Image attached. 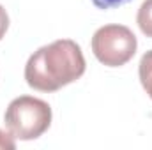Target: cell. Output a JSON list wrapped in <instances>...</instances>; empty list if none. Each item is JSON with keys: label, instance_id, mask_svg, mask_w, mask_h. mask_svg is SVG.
I'll return each mask as SVG.
<instances>
[{"label": "cell", "instance_id": "52a82bcc", "mask_svg": "<svg viewBox=\"0 0 152 150\" xmlns=\"http://www.w3.org/2000/svg\"><path fill=\"white\" fill-rule=\"evenodd\" d=\"M127 2H131V0H92V4H94L97 9H103V11L120 7V5H124V4H127Z\"/></svg>", "mask_w": 152, "mask_h": 150}, {"label": "cell", "instance_id": "277c9868", "mask_svg": "<svg viewBox=\"0 0 152 150\" xmlns=\"http://www.w3.org/2000/svg\"><path fill=\"white\" fill-rule=\"evenodd\" d=\"M138 76H140L142 87L145 88V92L152 99V50L142 57L140 66H138Z\"/></svg>", "mask_w": 152, "mask_h": 150}, {"label": "cell", "instance_id": "ba28073f", "mask_svg": "<svg viewBox=\"0 0 152 150\" xmlns=\"http://www.w3.org/2000/svg\"><path fill=\"white\" fill-rule=\"evenodd\" d=\"M7 28H9V16H7V11L0 5V41L5 36Z\"/></svg>", "mask_w": 152, "mask_h": 150}, {"label": "cell", "instance_id": "8992f818", "mask_svg": "<svg viewBox=\"0 0 152 150\" xmlns=\"http://www.w3.org/2000/svg\"><path fill=\"white\" fill-rule=\"evenodd\" d=\"M16 138L11 133H5L0 129V150H14L16 149Z\"/></svg>", "mask_w": 152, "mask_h": 150}, {"label": "cell", "instance_id": "6da1fadb", "mask_svg": "<svg viewBox=\"0 0 152 150\" xmlns=\"http://www.w3.org/2000/svg\"><path fill=\"white\" fill-rule=\"evenodd\" d=\"M85 57L71 39H58L41 46L30 55L25 66L27 85L39 92H57L75 83L85 73Z\"/></svg>", "mask_w": 152, "mask_h": 150}, {"label": "cell", "instance_id": "3957f363", "mask_svg": "<svg viewBox=\"0 0 152 150\" xmlns=\"http://www.w3.org/2000/svg\"><path fill=\"white\" fill-rule=\"evenodd\" d=\"M136 48V36L124 25H104L92 36V51L106 67L126 66L134 57Z\"/></svg>", "mask_w": 152, "mask_h": 150}, {"label": "cell", "instance_id": "7a4b0ae2", "mask_svg": "<svg viewBox=\"0 0 152 150\" xmlns=\"http://www.w3.org/2000/svg\"><path fill=\"white\" fill-rule=\"evenodd\" d=\"M4 122L16 140H37L51 125V108L39 97L20 95L9 103Z\"/></svg>", "mask_w": 152, "mask_h": 150}, {"label": "cell", "instance_id": "5b68a950", "mask_svg": "<svg viewBox=\"0 0 152 150\" xmlns=\"http://www.w3.org/2000/svg\"><path fill=\"white\" fill-rule=\"evenodd\" d=\"M136 23L142 34L152 39V0H143L136 14Z\"/></svg>", "mask_w": 152, "mask_h": 150}]
</instances>
